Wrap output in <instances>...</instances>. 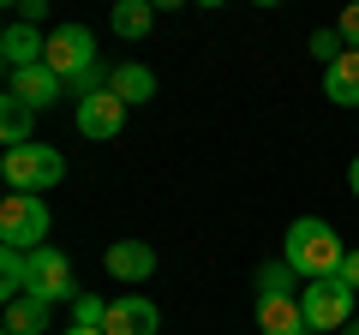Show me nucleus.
I'll return each instance as SVG.
<instances>
[{"label": "nucleus", "mask_w": 359, "mask_h": 335, "mask_svg": "<svg viewBox=\"0 0 359 335\" xmlns=\"http://www.w3.org/2000/svg\"><path fill=\"white\" fill-rule=\"evenodd\" d=\"M282 264L294 275H306V282H330V275H341L347 245H341V233H335L330 221L299 216L294 228H287V240H282Z\"/></svg>", "instance_id": "1"}, {"label": "nucleus", "mask_w": 359, "mask_h": 335, "mask_svg": "<svg viewBox=\"0 0 359 335\" xmlns=\"http://www.w3.org/2000/svg\"><path fill=\"white\" fill-rule=\"evenodd\" d=\"M0 174H6V186H13V192L42 198L48 186H60V180H66V156L54 150V144H18V150H6Z\"/></svg>", "instance_id": "2"}, {"label": "nucleus", "mask_w": 359, "mask_h": 335, "mask_svg": "<svg viewBox=\"0 0 359 335\" xmlns=\"http://www.w3.org/2000/svg\"><path fill=\"white\" fill-rule=\"evenodd\" d=\"M0 245L6 252H42L48 245V204L30 192H6V204H0Z\"/></svg>", "instance_id": "3"}, {"label": "nucleus", "mask_w": 359, "mask_h": 335, "mask_svg": "<svg viewBox=\"0 0 359 335\" xmlns=\"http://www.w3.org/2000/svg\"><path fill=\"white\" fill-rule=\"evenodd\" d=\"M353 287L341 282V275H330V282H306V294H299V311H306L311 335H330V329H347L353 323Z\"/></svg>", "instance_id": "4"}, {"label": "nucleus", "mask_w": 359, "mask_h": 335, "mask_svg": "<svg viewBox=\"0 0 359 335\" xmlns=\"http://www.w3.org/2000/svg\"><path fill=\"white\" fill-rule=\"evenodd\" d=\"M84 294L72 275V258H66L60 245H42V252H30V299H42V306H72V299Z\"/></svg>", "instance_id": "5"}, {"label": "nucleus", "mask_w": 359, "mask_h": 335, "mask_svg": "<svg viewBox=\"0 0 359 335\" xmlns=\"http://www.w3.org/2000/svg\"><path fill=\"white\" fill-rule=\"evenodd\" d=\"M48 66L72 84V78H84L90 66H96V36H90L84 25H60L48 30Z\"/></svg>", "instance_id": "6"}, {"label": "nucleus", "mask_w": 359, "mask_h": 335, "mask_svg": "<svg viewBox=\"0 0 359 335\" xmlns=\"http://www.w3.org/2000/svg\"><path fill=\"white\" fill-rule=\"evenodd\" d=\"M6 96H18L25 108H36V114H42V108H54L66 96V78L42 60V66H25V72H6Z\"/></svg>", "instance_id": "7"}, {"label": "nucleus", "mask_w": 359, "mask_h": 335, "mask_svg": "<svg viewBox=\"0 0 359 335\" xmlns=\"http://www.w3.org/2000/svg\"><path fill=\"white\" fill-rule=\"evenodd\" d=\"M72 126L84 132V138H120V126H126V102H120L114 90H96V96H84V102L72 108Z\"/></svg>", "instance_id": "8"}, {"label": "nucleus", "mask_w": 359, "mask_h": 335, "mask_svg": "<svg viewBox=\"0 0 359 335\" xmlns=\"http://www.w3.org/2000/svg\"><path fill=\"white\" fill-rule=\"evenodd\" d=\"M162 329V311H156V299H144V294H120V299H108V323H102V335H156Z\"/></svg>", "instance_id": "9"}, {"label": "nucleus", "mask_w": 359, "mask_h": 335, "mask_svg": "<svg viewBox=\"0 0 359 335\" xmlns=\"http://www.w3.org/2000/svg\"><path fill=\"white\" fill-rule=\"evenodd\" d=\"M0 60H6V72H25V66H42L48 60V36H42L36 25H6L0 30Z\"/></svg>", "instance_id": "10"}, {"label": "nucleus", "mask_w": 359, "mask_h": 335, "mask_svg": "<svg viewBox=\"0 0 359 335\" xmlns=\"http://www.w3.org/2000/svg\"><path fill=\"white\" fill-rule=\"evenodd\" d=\"M102 264H108L114 282H150V275H156V245L150 240H114Z\"/></svg>", "instance_id": "11"}, {"label": "nucleus", "mask_w": 359, "mask_h": 335, "mask_svg": "<svg viewBox=\"0 0 359 335\" xmlns=\"http://www.w3.org/2000/svg\"><path fill=\"white\" fill-rule=\"evenodd\" d=\"M257 335H311L306 311H299V299H257Z\"/></svg>", "instance_id": "12"}, {"label": "nucleus", "mask_w": 359, "mask_h": 335, "mask_svg": "<svg viewBox=\"0 0 359 335\" xmlns=\"http://www.w3.org/2000/svg\"><path fill=\"white\" fill-rule=\"evenodd\" d=\"M323 96L335 108H359V48H347L335 66H323Z\"/></svg>", "instance_id": "13"}, {"label": "nucleus", "mask_w": 359, "mask_h": 335, "mask_svg": "<svg viewBox=\"0 0 359 335\" xmlns=\"http://www.w3.org/2000/svg\"><path fill=\"white\" fill-rule=\"evenodd\" d=\"M108 90H114L126 108H138V102H150V96H156V72H150V66H138V60H120L114 78H108Z\"/></svg>", "instance_id": "14"}, {"label": "nucleus", "mask_w": 359, "mask_h": 335, "mask_svg": "<svg viewBox=\"0 0 359 335\" xmlns=\"http://www.w3.org/2000/svg\"><path fill=\"white\" fill-rule=\"evenodd\" d=\"M156 25V0H120L114 6V36L120 42H144Z\"/></svg>", "instance_id": "15"}, {"label": "nucleus", "mask_w": 359, "mask_h": 335, "mask_svg": "<svg viewBox=\"0 0 359 335\" xmlns=\"http://www.w3.org/2000/svg\"><path fill=\"white\" fill-rule=\"evenodd\" d=\"M6 335H48V306L42 299H13L6 306Z\"/></svg>", "instance_id": "16"}, {"label": "nucleus", "mask_w": 359, "mask_h": 335, "mask_svg": "<svg viewBox=\"0 0 359 335\" xmlns=\"http://www.w3.org/2000/svg\"><path fill=\"white\" fill-rule=\"evenodd\" d=\"M0 294H6V306L30 294V252H6L0 245Z\"/></svg>", "instance_id": "17"}, {"label": "nucleus", "mask_w": 359, "mask_h": 335, "mask_svg": "<svg viewBox=\"0 0 359 335\" xmlns=\"http://www.w3.org/2000/svg\"><path fill=\"white\" fill-rule=\"evenodd\" d=\"M30 114H36V108H25L18 96H0V138H6V150L36 144V138H30Z\"/></svg>", "instance_id": "18"}, {"label": "nucleus", "mask_w": 359, "mask_h": 335, "mask_svg": "<svg viewBox=\"0 0 359 335\" xmlns=\"http://www.w3.org/2000/svg\"><path fill=\"white\" fill-rule=\"evenodd\" d=\"M294 294V270L287 264H264L257 270V299H287Z\"/></svg>", "instance_id": "19"}, {"label": "nucleus", "mask_w": 359, "mask_h": 335, "mask_svg": "<svg viewBox=\"0 0 359 335\" xmlns=\"http://www.w3.org/2000/svg\"><path fill=\"white\" fill-rule=\"evenodd\" d=\"M102 323H108V299H96V294L72 299V329H102Z\"/></svg>", "instance_id": "20"}, {"label": "nucleus", "mask_w": 359, "mask_h": 335, "mask_svg": "<svg viewBox=\"0 0 359 335\" xmlns=\"http://www.w3.org/2000/svg\"><path fill=\"white\" fill-rule=\"evenodd\" d=\"M311 54H318L323 66H335L347 54V42H341V30H311Z\"/></svg>", "instance_id": "21"}, {"label": "nucleus", "mask_w": 359, "mask_h": 335, "mask_svg": "<svg viewBox=\"0 0 359 335\" xmlns=\"http://www.w3.org/2000/svg\"><path fill=\"white\" fill-rule=\"evenodd\" d=\"M335 30H341V42H347V48H359V0L341 13V25H335Z\"/></svg>", "instance_id": "22"}, {"label": "nucleus", "mask_w": 359, "mask_h": 335, "mask_svg": "<svg viewBox=\"0 0 359 335\" xmlns=\"http://www.w3.org/2000/svg\"><path fill=\"white\" fill-rule=\"evenodd\" d=\"M48 18V0H18V25H42Z\"/></svg>", "instance_id": "23"}, {"label": "nucleus", "mask_w": 359, "mask_h": 335, "mask_svg": "<svg viewBox=\"0 0 359 335\" xmlns=\"http://www.w3.org/2000/svg\"><path fill=\"white\" fill-rule=\"evenodd\" d=\"M341 282H347V287H353V294H359V245H353V252H347V264H341Z\"/></svg>", "instance_id": "24"}, {"label": "nucleus", "mask_w": 359, "mask_h": 335, "mask_svg": "<svg viewBox=\"0 0 359 335\" xmlns=\"http://www.w3.org/2000/svg\"><path fill=\"white\" fill-rule=\"evenodd\" d=\"M347 192L359 198V156H353V162H347Z\"/></svg>", "instance_id": "25"}, {"label": "nucleus", "mask_w": 359, "mask_h": 335, "mask_svg": "<svg viewBox=\"0 0 359 335\" xmlns=\"http://www.w3.org/2000/svg\"><path fill=\"white\" fill-rule=\"evenodd\" d=\"M66 335H102V329H66Z\"/></svg>", "instance_id": "26"}, {"label": "nucleus", "mask_w": 359, "mask_h": 335, "mask_svg": "<svg viewBox=\"0 0 359 335\" xmlns=\"http://www.w3.org/2000/svg\"><path fill=\"white\" fill-rule=\"evenodd\" d=\"M347 335H359V323H347Z\"/></svg>", "instance_id": "27"}]
</instances>
